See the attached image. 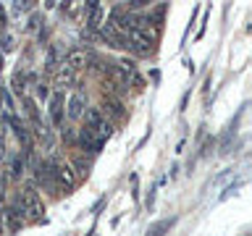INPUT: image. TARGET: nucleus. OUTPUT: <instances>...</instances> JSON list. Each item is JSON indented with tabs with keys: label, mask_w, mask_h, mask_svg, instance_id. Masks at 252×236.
Wrapping results in <instances>:
<instances>
[{
	"label": "nucleus",
	"mask_w": 252,
	"mask_h": 236,
	"mask_svg": "<svg viewBox=\"0 0 252 236\" xmlns=\"http://www.w3.org/2000/svg\"><path fill=\"white\" fill-rule=\"evenodd\" d=\"M76 145H79V149H84V152H87V149H90V152H100V149H102V142L94 137L90 129L79 131V142H76Z\"/></svg>",
	"instance_id": "obj_7"
},
{
	"label": "nucleus",
	"mask_w": 252,
	"mask_h": 236,
	"mask_svg": "<svg viewBox=\"0 0 252 236\" xmlns=\"http://www.w3.org/2000/svg\"><path fill=\"white\" fill-rule=\"evenodd\" d=\"M84 121H87V123H84V129H90L94 137L102 142V145H105V139L110 137V134H113V123L105 121L97 108H87V110H84Z\"/></svg>",
	"instance_id": "obj_2"
},
{
	"label": "nucleus",
	"mask_w": 252,
	"mask_h": 236,
	"mask_svg": "<svg viewBox=\"0 0 252 236\" xmlns=\"http://www.w3.org/2000/svg\"><path fill=\"white\" fill-rule=\"evenodd\" d=\"M97 110L102 113V118H105V121H124V118H126L124 102L118 100V97H110V94H102Z\"/></svg>",
	"instance_id": "obj_4"
},
{
	"label": "nucleus",
	"mask_w": 252,
	"mask_h": 236,
	"mask_svg": "<svg viewBox=\"0 0 252 236\" xmlns=\"http://www.w3.org/2000/svg\"><path fill=\"white\" fill-rule=\"evenodd\" d=\"M92 58H94V55H92L90 47H82V45H79V47H71V50L66 53V60H63V66L71 68V71L76 74V71H82V68L90 66Z\"/></svg>",
	"instance_id": "obj_3"
},
{
	"label": "nucleus",
	"mask_w": 252,
	"mask_h": 236,
	"mask_svg": "<svg viewBox=\"0 0 252 236\" xmlns=\"http://www.w3.org/2000/svg\"><path fill=\"white\" fill-rule=\"evenodd\" d=\"M5 186H8V178H5V173H0V202L5 197Z\"/></svg>",
	"instance_id": "obj_16"
},
{
	"label": "nucleus",
	"mask_w": 252,
	"mask_h": 236,
	"mask_svg": "<svg viewBox=\"0 0 252 236\" xmlns=\"http://www.w3.org/2000/svg\"><path fill=\"white\" fill-rule=\"evenodd\" d=\"M24 84H27V76H24L21 71H16V76H13V92L19 94V97H24Z\"/></svg>",
	"instance_id": "obj_13"
},
{
	"label": "nucleus",
	"mask_w": 252,
	"mask_h": 236,
	"mask_svg": "<svg viewBox=\"0 0 252 236\" xmlns=\"http://www.w3.org/2000/svg\"><path fill=\"white\" fill-rule=\"evenodd\" d=\"M0 68H3V58H0Z\"/></svg>",
	"instance_id": "obj_20"
},
{
	"label": "nucleus",
	"mask_w": 252,
	"mask_h": 236,
	"mask_svg": "<svg viewBox=\"0 0 252 236\" xmlns=\"http://www.w3.org/2000/svg\"><path fill=\"white\" fill-rule=\"evenodd\" d=\"M0 47H3V53L13 50V37H11V34H5V37H3V42H0Z\"/></svg>",
	"instance_id": "obj_15"
},
{
	"label": "nucleus",
	"mask_w": 252,
	"mask_h": 236,
	"mask_svg": "<svg viewBox=\"0 0 252 236\" xmlns=\"http://www.w3.org/2000/svg\"><path fill=\"white\" fill-rule=\"evenodd\" d=\"M171 226H173V218H163V220H158V223L150 226L145 236H165L171 231Z\"/></svg>",
	"instance_id": "obj_11"
},
{
	"label": "nucleus",
	"mask_w": 252,
	"mask_h": 236,
	"mask_svg": "<svg viewBox=\"0 0 252 236\" xmlns=\"http://www.w3.org/2000/svg\"><path fill=\"white\" fill-rule=\"evenodd\" d=\"M24 168H27V160H24V155H21V152L13 155V157H11V176H13V178H21Z\"/></svg>",
	"instance_id": "obj_12"
},
{
	"label": "nucleus",
	"mask_w": 252,
	"mask_h": 236,
	"mask_svg": "<svg viewBox=\"0 0 252 236\" xmlns=\"http://www.w3.org/2000/svg\"><path fill=\"white\" fill-rule=\"evenodd\" d=\"M5 24H8V16H5V8L0 5V31L5 29Z\"/></svg>",
	"instance_id": "obj_17"
},
{
	"label": "nucleus",
	"mask_w": 252,
	"mask_h": 236,
	"mask_svg": "<svg viewBox=\"0 0 252 236\" xmlns=\"http://www.w3.org/2000/svg\"><path fill=\"white\" fill-rule=\"evenodd\" d=\"M68 165H71V171H74V176H76V178H87V176H90V168H92V163L87 160L84 155H76Z\"/></svg>",
	"instance_id": "obj_10"
},
{
	"label": "nucleus",
	"mask_w": 252,
	"mask_h": 236,
	"mask_svg": "<svg viewBox=\"0 0 252 236\" xmlns=\"http://www.w3.org/2000/svg\"><path fill=\"white\" fill-rule=\"evenodd\" d=\"M13 205H19V210L24 212L27 223H42V220H45V205H42L39 194L32 186H24Z\"/></svg>",
	"instance_id": "obj_1"
},
{
	"label": "nucleus",
	"mask_w": 252,
	"mask_h": 236,
	"mask_svg": "<svg viewBox=\"0 0 252 236\" xmlns=\"http://www.w3.org/2000/svg\"><path fill=\"white\" fill-rule=\"evenodd\" d=\"M13 8H16L19 13H21V11H32V3H16Z\"/></svg>",
	"instance_id": "obj_18"
},
{
	"label": "nucleus",
	"mask_w": 252,
	"mask_h": 236,
	"mask_svg": "<svg viewBox=\"0 0 252 236\" xmlns=\"http://www.w3.org/2000/svg\"><path fill=\"white\" fill-rule=\"evenodd\" d=\"M63 110H66V100L61 92H55L50 97V121L55 129H63Z\"/></svg>",
	"instance_id": "obj_6"
},
{
	"label": "nucleus",
	"mask_w": 252,
	"mask_h": 236,
	"mask_svg": "<svg viewBox=\"0 0 252 236\" xmlns=\"http://www.w3.org/2000/svg\"><path fill=\"white\" fill-rule=\"evenodd\" d=\"M74 84H76V74L71 68L61 66L55 71V87H58V89H66V87H74Z\"/></svg>",
	"instance_id": "obj_9"
},
{
	"label": "nucleus",
	"mask_w": 252,
	"mask_h": 236,
	"mask_svg": "<svg viewBox=\"0 0 252 236\" xmlns=\"http://www.w3.org/2000/svg\"><path fill=\"white\" fill-rule=\"evenodd\" d=\"M37 94H39V100H47V97H50V87H47L45 82L37 84Z\"/></svg>",
	"instance_id": "obj_14"
},
{
	"label": "nucleus",
	"mask_w": 252,
	"mask_h": 236,
	"mask_svg": "<svg viewBox=\"0 0 252 236\" xmlns=\"http://www.w3.org/2000/svg\"><path fill=\"white\" fill-rule=\"evenodd\" d=\"M84 94L82 92H74L68 100V118L71 121H79V118H84Z\"/></svg>",
	"instance_id": "obj_8"
},
{
	"label": "nucleus",
	"mask_w": 252,
	"mask_h": 236,
	"mask_svg": "<svg viewBox=\"0 0 252 236\" xmlns=\"http://www.w3.org/2000/svg\"><path fill=\"white\" fill-rule=\"evenodd\" d=\"M0 231H3V223H0Z\"/></svg>",
	"instance_id": "obj_21"
},
{
	"label": "nucleus",
	"mask_w": 252,
	"mask_h": 236,
	"mask_svg": "<svg viewBox=\"0 0 252 236\" xmlns=\"http://www.w3.org/2000/svg\"><path fill=\"white\" fill-rule=\"evenodd\" d=\"M5 157V142H3V137H0V160Z\"/></svg>",
	"instance_id": "obj_19"
},
{
	"label": "nucleus",
	"mask_w": 252,
	"mask_h": 236,
	"mask_svg": "<svg viewBox=\"0 0 252 236\" xmlns=\"http://www.w3.org/2000/svg\"><path fill=\"white\" fill-rule=\"evenodd\" d=\"M0 223H5L8 234H19L21 226L27 223V218H24V212L19 210V205H8V207L0 210Z\"/></svg>",
	"instance_id": "obj_5"
}]
</instances>
